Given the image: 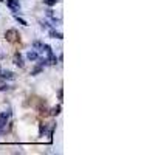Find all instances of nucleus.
<instances>
[{"instance_id": "nucleus-1", "label": "nucleus", "mask_w": 155, "mask_h": 155, "mask_svg": "<svg viewBox=\"0 0 155 155\" xmlns=\"http://www.w3.org/2000/svg\"><path fill=\"white\" fill-rule=\"evenodd\" d=\"M9 116H11V112H2L0 113V130H2V135L6 132V124L9 121Z\"/></svg>"}, {"instance_id": "nucleus-2", "label": "nucleus", "mask_w": 155, "mask_h": 155, "mask_svg": "<svg viewBox=\"0 0 155 155\" xmlns=\"http://www.w3.org/2000/svg\"><path fill=\"white\" fill-rule=\"evenodd\" d=\"M5 37H6V41H8V42H17V41H19V37H20V34H19L17 30L11 28V30H8V31L5 33Z\"/></svg>"}, {"instance_id": "nucleus-3", "label": "nucleus", "mask_w": 155, "mask_h": 155, "mask_svg": "<svg viewBox=\"0 0 155 155\" xmlns=\"http://www.w3.org/2000/svg\"><path fill=\"white\" fill-rule=\"evenodd\" d=\"M0 78L5 81H14L16 79V73L9 71V70H0Z\"/></svg>"}, {"instance_id": "nucleus-4", "label": "nucleus", "mask_w": 155, "mask_h": 155, "mask_svg": "<svg viewBox=\"0 0 155 155\" xmlns=\"http://www.w3.org/2000/svg\"><path fill=\"white\" fill-rule=\"evenodd\" d=\"M6 5L11 8L12 12H17L20 9V2L19 0H6Z\"/></svg>"}, {"instance_id": "nucleus-5", "label": "nucleus", "mask_w": 155, "mask_h": 155, "mask_svg": "<svg viewBox=\"0 0 155 155\" xmlns=\"http://www.w3.org/2000/svg\"><path fill=\"white\" fill-rule=\"evenodd\" d=\"M14 64H16L17 67H20V68L25 65V64H23V59H22V54H20V53H16V54H14Z\"/></svg>"}, {"instance_id": "nucleus-6", "label": "nucleus", "mask_w": 155, "mask_h": 155, "mask_svg": "<svg viewBox=\"0 0 155 155\" xmlns=\"http://www.w3.org/2000/svg\"><path fill=\"white\" fill-rule=\"evenodd\" d=\"M50 36L53 37V39H59V41H62V39H64L62 33H59V31H56V30H50Z\"/></svg>"}, {"instance_id": "nucleus-7", "label": "nucleus", "mask_w": 155, "mask_h": 155, "mask_svg": "<svg viewBox=\"0 0 155 155\" xmlns=\"http://www.w3.org/2000/svg\"><path fill=\"white\" fill-rule=\"evenodd\" d=\"M27 58H28L30 61H36V59L39 58V53H37V50H31V51H28Z\"/></svg>"}, {"instance_id": "nucleus-8", "label": "nucleus", "mask_w": 155, "mask_h": 155, "mask_svg": "<svg viewBox=\"0 0 155 155\" xmlns=\"http://www.w3.org/2000/svg\"><path fill=\"white\" fill-rule=\"evenodd\" d=\"M59 113H61V104H58V106H54L53 109H51V110H50V115H51V116H58Z\"/></svg>"}, {"instance_id": "nucleus-9", "label": "nucleus", "mask_w": 155, "mask_h": 155, "mask_svg": "<svg viewBox=\"0 0 155 155\" xmlns=\"http://www.w3.org/2000/svg\"><path fill=\"white\" fill-rule=\"evenodd\" d=\"M42 71H44V67H41V65H37V67H36V68H34V70L31 71V74H33V76H36V74H39V73H42Z\"/></svg>"}, {"instance_id": "nucleus-10", "label": "nucleus", "mask_w": 155, "mask_h": 155, "mask_svg": "<svg viewBox=\"0 0 155 155\" xmlns=\"http://www.w3.org/2000/svg\"><path fill=\"white\" fill-rule=\"evenodd\" d=\"M58 2H59V0H44V3L48 5V6H54Z\"/></svg>"}, {"instance_id": "nucleus-11", "label": "nucleus", "mask_w": 155, "mask_h": 155, "mask_svg": "<svg viewBox=\"0 0 155 155\" xmlns=\"http://www.w3.org/2000/svg\"><path fill=\"white\" fill-rule=\"evenodd\" d=\"M33 47H34V48H41L39 51H42V47H44V44H42V42H39V41H34V42H33Z\"/></svg>"}, {"instance_id": "nucleus-12", "label": "nucleus", "mask_w": 155, "mask_h": 155, "mask_svg": "<svg viewBox=\"0 0 155 155\" xmlns=\"http://www.w3.org/2000/svg\"><path fill=\"white\" fill-rule=\"evenodd\" d=\"M16 20H17L20 25H23V27H27V25H28V23H27V20H23V19H22V17H19L17 14H16Z\"/></svg>"}, {"instance_id": "nucleus-13", "label": "nucleus", "mask_w": 155, "mask_h": 155, "mask_svg": "<svg viewBox=\"0 0 155 155\" xmlns=\"http://www.w3.org/2000/svg\"><path fill=\"white\" fill-rule=\"evenodd\" d=\"M9 90H12L11 85H0V92H9Z\"/></svg>"}, {"instance_id": "nucleus-14", "label": "nucleus", "mask_w": 155, "mask_h": 155, "mask_svg": "<svg viewBox=\"0 0 155 155\" xmlns=\"http://www.w3.org/2000/svg\"><path fill=\"white\" fill-rule=\"evenodd\" d=\"M45 12H47V17H51V19L54 17V14H53V9H47Z\"/></svg>"}, {"instance_id": "nucleus-15", "label": "nucleus", "mask_w": 155, "mask_h": 155, "mask_svg": "<svg viewBox=\"0 0 155 155\" xmlns=\"http://www.w3.org/2000/svg\"><path fill=\"white\" fill-rule=\"evenodd\" d=\"M62 95H64L62 88H59V90H58V98H59V101H62Z\"/></svg>"}, {"instance_id": "nucleus-16", "label": "nucleus", "mask_w": 155, "mask_h": 155, "mask_svg": "<svg viewBox=\"0 0 155 155\" xmlns=\"http://www.w3.org/2000/svg\"><path fill=\"white\" fill-rule=\"evenodd\" d=\"M0 135H2V130H0Z\"/></svg>"}]
</instances>
